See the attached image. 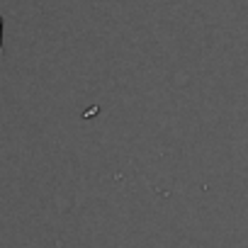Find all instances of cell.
<instances>
[{
	"mask_svg": "<svg viewBox=\"0 0 248 248\" xmlns=\"http://www.w3.org/2000/svg\"><path fill=\"white\" fill-rule=\"evenodd\" d=\"M0 54H3V17H0Z\"/></svg>",
	"mask_w": 248,
	"mask_h": 248,
	"instance_id": "obj_1",
	"label": "cell"
}]
</instances>
